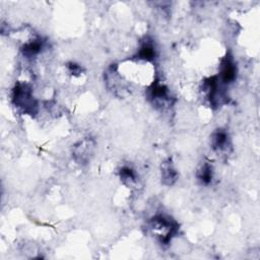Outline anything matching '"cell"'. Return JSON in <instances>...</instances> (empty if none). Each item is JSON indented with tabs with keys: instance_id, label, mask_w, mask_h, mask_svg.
<instances>
[{
	"instance_id": "ba28073f",
	"label": "cell",
	"mask_w": 260,
	"mask_h": 260,
	"mask_svg": "<svg viewBox=\"0 0 260 260\" xmlns=\"http://www.w3.org/2000/svg\"><path fill=\"white\" fill-rule=\"evenodd\" d=\"M178 178V173L173 166L172 159L168 158L161 164V180L165 185L172 186Z\"/></svg>"
},
{
	"instance_id": "7a4b0ae2",
	"label": "cell",
	"mask_w": 260,
	"mask_h": 260,
	"mask_svg": "<svg viewBox=\"0 0 260 260\" xmlns=\"http://www.w3.org/2000/svg\"><path fill=\"white\" fill-rule=\"evenodd\" d=\"M12 104L24 114L34 115L38 112V103L32 95V89L27 83L17 82L11 93Z\"/></svg>"
},
{
	"instance_id": "277c9868",
	"label": "cell",
	"mask_w": 260,
	"mask_h": 260,
	"mask_svg": "<svg viewBox=\"0 0 260 260\" xmlns=\"http://www.w3.org/2000/svg\"><path fill=\"white\" fill-rule=\"evenodd\" d=\"M237 74V64L234 60V57L230 53H228L220 61L219 73L217 75V78L221 82V84L229 85L236 80Z\"/></svg>"
},
{
	"instance_id": "8992f818",
	"label": "cell",
	"mask_w": 260,
	"mask_h": 260,
	"mask_svg": "<svg viewBox=\"0 0 260 260\" xmlns=\"http://www.w3.org/2000/svg\"><path fill=\"white\" fill-rule=\"evenodd\" d=\"M93 143L90 139H84L79 141L73 149V156L78 164H85L89 159V155L92 151Z\"/></svg>"
},
{
	"instance_id": "9c48e42d",
	"label": "cell",
	"mask_w": 260,
	"mask_h": 260,
	"mask_svg": "<svg viewBox=\"0 0 260 260\" xmlns=\"http://www.w3.org/2000/svg\"><path fill=\"white\" fill-rule=\"evenodd\" d=\"M44 48V43L42 41V39L38 38V39H35L30 42H27L25 43L22 47H21V52H22V55L25 57V58H34L36 56H38L42 50Z\"/></svg>"
},
{
	"instance_id": "8fae6325",
	"label": "cell",
	"mask_w": 260,
	"mask_h": 260,
	"mask_svg": "<svg viewBox=\"0 0 260 260\" xmlns=\"http://www.w3.org/2000/svg\"><path fill=\"white\" fill-rule=\"evenodd\" d=\"M119 175H120V178L122 180L123 183L125 184H133L136 182V173L133 169H131L130 167H123L120 172H119Z\"/></svg>"
},
{
	"instance_id": "6da1fadb",
	"label": "cell",
	"mask_w": 260,
	"mask_h": 260,
	"mask_svg": "<svg viewBox=\"0 0 260 260\" xmlns=\"http://www.w3.org/2000/svg\"><path fill=\"white\" fill-rule=\"evenodd\" d=\"M148 225L161 245H169L180 229L178 222L174 218L162 213L152 216L148 221Z\"/></svg>"
},
{
	"instance_id": "30bf717a",
	"label": "cell",
	"mask_w": 260,
	"mask_h": 260,
	"mask_svg": "<svg viewBox=\"0 0 260 260\" xmlns=\"http://www.w3.org/2000/svg\"><path fill=\"white\" fill-rule=\"evenodd\" d=\"M197 180L202 185H209L213 179V169L208 162H204L197 172Z\"/></svg>"
},
{
	"instance_id": "52a82bcc",
	"label": "cell",
	"mask_w": 260,
	"mask_h": 260,
	"mask_svg": "<svg viewBox=\"0 0 260 260\" xmlns=\"http://www.w3.org/2000/svg\"><path fill=\"white\" fill-rule=\"evenodd\" d=\"M156 57V50L154 47V44L151 40L146 39L140 46L139 50L137 51L136 55L134 56L135 59L137 60H142V61H153Z\"/></svg>"
},
{
	"instance_id": "3957f363",
	"label": "cell",
	"mask_w": 260,
	"mask_h": 260,
	"mask_svg": "<svg viewBox=\"0 0 260 260\" xmlns=\"http://www.w3.org/2000/svg\"><path fill=\"white\" fill-rule=\"evenodd\" d=\"M146 98L155 108L159 109H165L173 103L169 88L157 80L153 81L146 89Z\"/></svg>"
},
{
	"instance_id": "5b68a950",
	"label": "cell",
	"mask_w": 260,
	"mask_h": 260,
	"mask_svg": "<svg viewBox=\"0 0 260 260\" xmlns=\"http://www.w3.org/2000/svg\"><path fill=\"white\" fill-rule=\"evenodd\" d=\"M211 147L216 152L226 151L229 147H231V139L224 129H217L212 133Z\"/></svg>"
}]
</instances>
